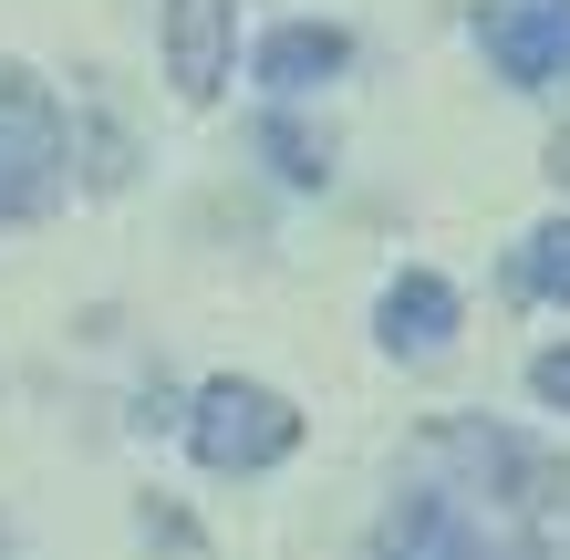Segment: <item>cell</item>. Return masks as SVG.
<instances>
[{
  "label": "cell",
  "instance_id": "cell-1",
  "mask_svg": "<svg viewBox=\"0 0 570 560\" xmlns=\"http://www.w3.org/2000/svg\"><path fill=\"white\" fill-rule=\"evenodd\" d=\"M363 560H570V456L488 415L425 425Z\"/></svg>",
  "mask_w": 570,
  "mask_h": 560
},
{
  "label": "cell",
  "instance_id": "cell-2",
  "mask_svg": "<svg viewBox=\"0 0 570 560\" xmlns=\"http://www.w3.org/2000/svg\"><path fill=\"white\" fill-rule=\"evenodd\" d=\"M301 446V405L281 384H249V374H218V384H197V405H187V456L208 478H259V468H281V456Z\"/></svg>",
  "mask_w": 570,
  "mask_h": 560
},
{
  "label": "cell",
  "instance_id": "cell-3",
  "mask_svg": "<svg viewBox=\"0 0 570 560\" xmlns=\"http://www.w3.org/2000/svg\"><path fill=\"white\" fill-rule=\"evenodd\" d=\"M73 167V136H62V105L31 62H0V218H42L62 197Z\"/></svg>",
  "mask_w": 570,
  "mask_h": 560
},
{
  "label": "cell",
  "instance_id": "cell-4",
  "mask_svg": "<svg viewBox=\"0 0 570 560\" xmlns=\"http://www.w3.org/2000/svg\"><path fill=\"white\" fill-rule=\"evenodd\" d=\"M478 52L519 94L560 83L570 73V0H478Z\"/></svg>",
  "mask_w": 570,
  "mask_h": 560
},
{
  "label": "cell",
  "instance_id": "cell-5",
  "mask_svg": "<svg viewBox=\"0 0 570 560\" xmlns=\"http://www.w3.org/2000/svg\"><path fill=\"white\" fill-rule=\"evenodd\" d=\"M466 333V302L446 271H394L384 302H374V343L394 353V364H435V353H456Z\"/></svg>",
  "mask_w": 570,
  "mask_h": 560
},
{
  "label": "cell",
  "instance_id": "cell-6",
  "mask_svg": "<svg viewBox=\"0 0 570 560\" xmlns=\"http://www.w3.org/2000/svg\"><path fill=\"white\" fill-rule=\"evenodd\" d=\"M228 62H239V0H166V83L187 105H218Z\"/></svg>",
  "mask_w": 570,
  "mask_h": 560
},
{
  "label": "cell",
  "instance_id": "cell-7",
  "mask_svg": "<svg viewBox=\"0 0 570 560\" xmlns=\"http://www.w3.org/2000/svg\"><path fill=\"white\" fill-rule=\"evenodd\" d=\"M343 62H353V31L343 21H281L271 42H259L249 73L281 94V105H301V94H322V83H343Z\"/></svg>",
  "mask_w": 570,
  "mask_h": 560
},
{
  "label": "cell",
  "instance_id": "cell-8",
  "mask_svg": "<svg viewBox=\"0 0 570 560\" xmlns=\"http://www.w3.org/2000/svg\"><path fill=\"white\" fill-rule=\"evenodd\" d=\"M509 291H519V302H540V312H570V218H540L509 249Z\"/></svg>",
  "mask_w": 570,
  "mask_h": 560
},
{
  "label": "cell",
  "instance_id": "cell-9",
  "mask_svg": "<svg viewBox=\"0 0 570 560\" xmlns=\"http://www.w3.org/2000/svg\"><path fill=\"white\" fill-rule=\"evenodd\" d=\"M259 156H271V177H281V187H322V177H332V136H312L291 105H281V115H259Z\"/></svg>",
  "mask_w": 570,
  "mask_h": 560
},
{
  "label": "cell",
  "instance_id": "cell-10",
  "mask_svg": "<svg viewBox=\"0 0 570 560\" xmlns=\"http://www.w3.org/2000/svg\"><path fill=\"white\" fill-rule=\"evenodd\" d=\"M529 405L570 415V343H540V353H529Z\"/></svg>",
  "mask_w": 570,
  "mask_h": 560
},
{
  "label": "cell",
  "instance_id": "cell-11",
  "mask_svg": "<svg viewBox=\"0 0 570 560\" xmlns=\"http://www.w3.org/2000/svg\"><path fill=\"white\" fill-rule=\"evenodd\" d=\"M146 540H166V550H197V530H187L177 509H146Z\"/></svg>",
  "mask_w": 570,
  "mask_h": 560
},
{
  "label": "cell",
  "instance_id": "cell-12",
  "mask_svg": "<svg viewBox=\"0 0 570 560\" xmlns=\"http://www.w3.org/2000/svg\"><path fill=\"white\" fill-rule=\"evenodd\" d=\"M0 560H11V530H0Z\"/></svg>",
  "mask_w": 570,
  "mask_h": 560
}]
</instances>
